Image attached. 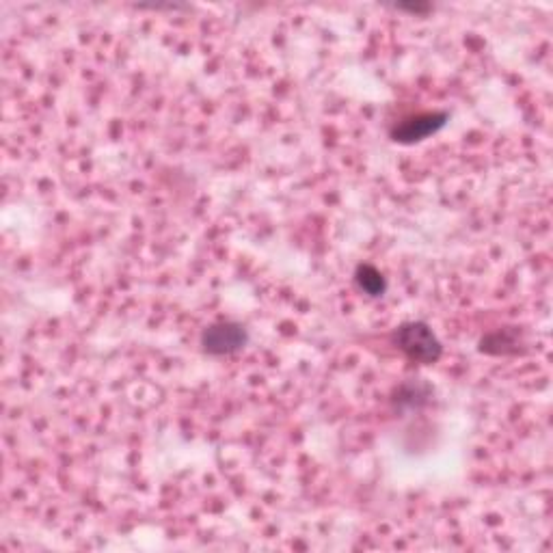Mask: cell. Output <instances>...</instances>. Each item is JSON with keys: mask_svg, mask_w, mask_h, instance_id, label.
I'll return each mask as SVG.
<instances>
[{"mask_svg": "<svg viewBox=\"0 0 553 553\" xmlns=\"http://www.w3.org/2000/svg\"><path fill=\"white\" fill-rule=\"evenodd\" d=\"M355 283L363 294L372 296V299H376V296H383L385 290H387V281H385L383 273L379 271V268H374L370 264H361L357 268Z\"/></svg>", "mask_w": 553, "mask_h": 553, "instance_id": "4", "label": "cell"}, {"mask_svg": "<svg viewBox=\"0 0 553 553\" xmlns=\"http://www.w3.org/2000/svg\"><path fill=\"white\" fill-rule=\"evenodd\" d=\"M394 344L411 361L422 363V366H433L443 355L439 337L426 322H404L394 333Z\"/></svg>", "mask_w": 553, "mask_h": 553, "instance_id": "1", "label": "cell"}, {"mask_svg": "<svg viewBox=\"0 0 553 553\" xmlns=\"http://www.w3.org/2000/svg\"><path fill=\"white\" fill-rule=\"evenodd\" d=\"M445 121H448V113L415 115V117L404 119L402 124H398L394 130H391V139L398 143H404V145L420 143V141L428 139L430 134L439 132L445 126Z\"/></svg>", "mask_w": 553, "mask_h": 553, "instance_id": "3", "label": "cell"}, {"mask_svg": "<svg viewBox=\"0 0 553 553\" xmlns=\"http://www.w3.org/2000/svg\"><path fill=\"white\" fill-rule=\"evenodd\" d=\"M247 342L249 333L240 322H217V325H210L201 333V348L214 357L234 355L240 348H245Z\"/></svg>", "mask_w": 553, "mask_h": 553, "instance_id": "2", "label": "cell"}]
</instances>
